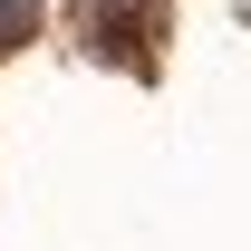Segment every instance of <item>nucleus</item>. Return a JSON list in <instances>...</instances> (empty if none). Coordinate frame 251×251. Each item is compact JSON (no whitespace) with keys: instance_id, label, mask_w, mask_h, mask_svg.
Returning a JSON list of instances; mask_svg holds the SVG:
<instances>
[{"instance_id":"obj_1","label":"nucleus","mask_w":251,"mask_h":251,"mask_svg":"<svg viewBox=\"0 0 251 251\" xmlns=\"http://www.w3.org/2000/svg\"><path fill=\"white\" fill-rule=\"evenodd\" d=\"M87 39H97V58L145 77L164 58V0H87Z\"/></svg>"},{"instance_id":"obj_2","label":"nucleus","mask_w":251,"mask_h":251,"mask_svg":"<svg viewBox=\"0 0 251 251\" xmlns=\"http://www.w3.org/2000/svg\"><path fill=\"white\" fill-rule=\"evenodd\" d=\"M29 29H39V0H0V58H10Z\"/></svg>"}]
</instances>
